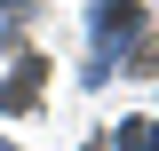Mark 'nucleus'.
<instances>
[{"mask_svg":"<svg viewBox=\"0 0 159 151\" xmlns=\"http://www.w3.org/2000/svg\"><path fill=\"white\" fill-rule=\"evenodd\" d=\"M0 151H16V143H0Z\"/></svg>","mask_w":159,"mask_h":151,"instance_id":"nucleus-4","label":"nucleus"},{"mask_svg":"<svg viewBox=\"0 0 159 151\" xmlns=\"http://www.w3.org/2000/svg\"><path fill=\"white\" fill-rule=\"evenodd\" d=\"M40 80H48V64L24 56L16 72H8V88H0V103H8V112H32V103H40Z\"/></svg>","mask_w":159,"mask_h":151,"instance_id":"nucleus-1","label":"nucleus"},{"mask_svg":"<svg viewBox=\"0 0 159 151\" xmlns=\"http://www.w3.org/2000/svg\"><path fill=\"white\" fill-rule=\"evenodd\" d=\"M135 24H143V0H103V8H96V32L103 40H127Z\"/></svg>","mask_w":159,"mask_h":151,"instance_id":"nucleus-2","label":"nucleus"},{"mask_svg":"<svg viewBox=\"0 0 159 151\" xmlns=\"http://www.w3.org/2000/svg\"><path fill=\"white\" fill-rule=\"evenodd\" d=\"M0 8H24V0H0Z\"/></svg>","mask_w":159,"mask_h":151,"instance_id":"nucleus-3","label":"nucleus"}]
</instances>
